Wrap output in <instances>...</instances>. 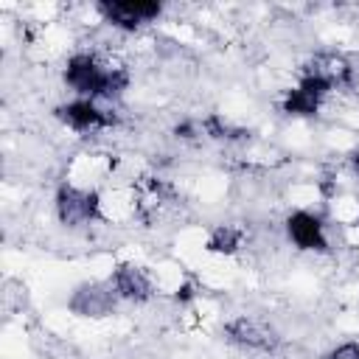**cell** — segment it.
Returning a JSON list of instances; mask_svg holds the SVG:
<instances>
[{"label":"cell","instance_id":"6","mask_svg":"<svg viewBox=\"0 0 359 359\" xmlns=\"http://www.w3.org/2000/svg\"><path fill=\"white\" fill-rule=\"evenodd\" d=\"M286 236L297 250H306V252H325L328 250L325 224L311 210H292L286 216Z\"/></svg>","mask_w":359,"mask_h":359},{"label":"cell","instance_id":"2","mask_svg":"<svg viewBox=\"0 0 359 359\" xmlns=\"http://www.w3.org/2000/svg\"><path fill=\"white\" fill-rule=\"evenodd\" d=\"M334 90V81L320 73V70H309L300 76L297 87H292L286 95H283V112L286 115H297V118H311L320 112V104L323 98Z\"/></svg>","mask_w":359,"mask_h":359},{"label":"cell","instance_id":"13","mask_svg":"<svg viewBox=\"0 0 359 359\" xmlns=\"http://www.w3.org/2000/svg\"><path fill=\"white\" fill-rule=\"evenodd\" d=\"M194 294H196V292H194V286H191V283H182V286L177 289L174 300H177V303H188V300H194Z\"/></svg>","mask_w":359,"mask_h":359},{"label":"cell","instance_id":"4","mask_svg":"<svg viewBox=\"0 0 359 359\" xmlns=\"http://www.w3.org/2000/svg\"><path fill=\"white\" fill-rule=\"evenodd\" d=\"M101 20L118 31H135L143 22H151L163 14V6L154 0H107L95 6Z\"/></svg>","mask_w":359,"mask_h":359},{"label":"cell","instance_id":"3","mask_svg":"<svg viewBox=\"0 0 359 359\" xmlns=\"http://www.w3.org/2000/svg\"><path fill=\"white\" fill-rule=\"evenodd\" d=\"M56 216L67 227H79V224L95 222L101 216L98 191H87V188H79L73 182L59 185V191H56Z\"/></svg>","mask_w":359,"mask_h":359},{"label":"cell","instance_id":"7","mask_svg":"<svg viewBox=\"0 0 359 359\" xmlns=\"http://www.w3.org/2000/svg\"><path fill=\"white\" fill-rule=\"evenodd\" d=\"M109 286L118 297L132 300V303H146L154 294V283L149 272L137 264H118L109 275Z\"/></svg>","mask_w":359,"mask_h":359},{"label":"cell","instance_id":"12","mask_svg":"<svg viewBox=\"0 0 359 359\" xmlns=\"http://www.w3.org/2000/svg\"><path fill=\"white\" fill-rule=\"evenodd\" d=\"M196 129H199L196 123L182 121V123H177V129H174V132H177V137H194V135H196Z\"/></svg>","mask_w":359,"mask_h":359},{"label":"cell","instance_id":"9","mask_svg":"<svg viewBox=\"0 0 359 359\" xmlns=\"http://www.w3.org/2000/svg\"><path fill=\"white\" fill-rule=\"evenodd\" d=\"M118 294L112 292L109 280L107 283H84V286L76 289V294L70 300V309L79 311V314H87V317L90 314L93 317H101V314H107L112 309V300Z\"/></svg>","mask_w":359,"mask_h":359},{"label":"cell","instance_id":"8","mask_svg":"<svg viewBox=\"0 0 359 359\" xmlns=\"http://www.w3.org/2000/svg\"><path fill=\"white\" fill-rule=\"evenodd\" d=\"M224 334L230 342L241 345V348H252V351H272L278 345V334L252 317H236L224 325Z\"/></svg>","mask_w":359,"mask_h":359},{"label":"cell","instance_id":"10","mask_svg":"<svg viewBox=\"0 0 359 359\" xmlns=\"http://www.w3.org/2000/svg\"><path fill=\"white\" fill-rule=\"evenodd\" d=\"M238 247H241V230L233 227V224H219L208 236V250L210 252L233 255V252H238Z\"/></svg>","mask_w":359,"mask_h":359},{"label":"cell","instance_id":"11","mask_svg":"<svg viewBox=\"0 0 359 359\" xmlns=\"http://www.w3.org/2000/svg\"><path fill=\"white\" fill-rule=\"evenodd\" d=\"M325 359H359V342H342L325 353Z\"/></svg>","mask_w":359,"mask_h":359},{"label":"cell","instance_id":"1","mask_svg":"<svg viewBox=\"0 0 359 359\" xmlns=\"http://www.w3.org/2000/svg\"><path fill=\"white\" fill-rule=\"evenodd\" d=\"M65 84L79 98H118L129 87V73L123 67H107L93 53H73L65 65Z\"/></svg>","mask_w":359,"mask_h":359},{"label":"cell","instance_id":"15","mask_svg":"<svg viewBox=\"0 0 359 359\" xmlns=\"http://www.w3.org/2000/svg\"><path fill=\"white\" fill-rule=\"evenodd\" d=\"M356 227H359V216H356Z\"/></svg>","mask_w":359,"mask_h":359},{"label":"cell","instance_id":"5","mask_svg":"<svg viewBox=\"0 0 359 359\" xmlns=\"http://www.w3.org/2000/svg\"><path fill=\"white\" fill-rule=\"evenodd\" d=\"M56 118L65 126L76 129V132H95V129H104V126L115 123V115L101 109L98 101H93V98H73L67 104H59Z\"/></svg>","mask_w":359,"mask_h":359},{"label":"cell","instance_id":"14","mask_svg":"<svg viewBox=\"0 0 359 359\" xmlns=\"http://www.w3.org/2000/svg\"><path fill=\"white\" fill-rule=\"evenodd\" d=\"M351 165H353V171H356V177H359V151H353V157H351Z\"/></svg>","mask_w":359,"mask_h":359}]
</instances>
